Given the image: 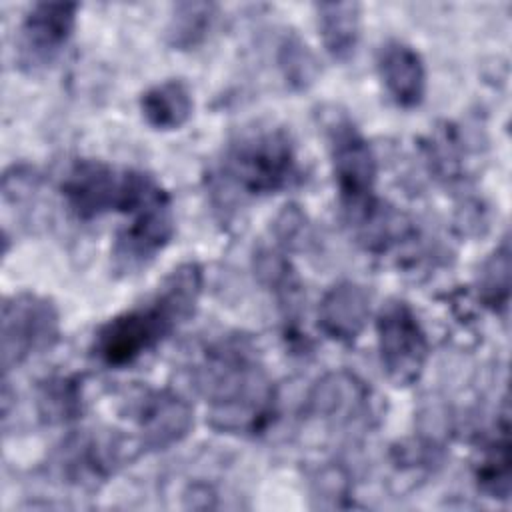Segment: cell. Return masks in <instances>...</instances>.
Segmentation results:
<instances>
[{"label":"cell","instance_id":"1","mask_svg":"<svg viewBox=\"0 0 512 512\" xmlns=\"http://www.w3.org/2000/svg\"><path fill=\"white\" fill-rule=\"evenodd\" d=\"M192 380L210 406L216 430L254 434L274 416V384L246 336H222L204 346L194 362Z\"/></svg>","mask_w":512,"mask_h":512},{"label":"cell","instance_id":"2","mask_svg":"<svg viewBox=\"0 0 512 512\" xmlns=\"http://www.w3.org/2000/svg\"><path fill=\"white\" fill-rule=\"evenodd\" d=\"M204 272L198 262H182L142 304H136L94 334L90 352L108 368H124L160 346L194 312L202 294Z\"/></svg>","mask_w":512,"mask_h":512},{"label":"cell","instance_id":"3","mask_svg":"<svg viewBox=\"0 0 512 512\" xmlns=\"http://www.w3.org/2000/svg\"><path fill=\"white\" fill-rule=\"evenodd\" d=\"M300 176L290 134L276 126H254L236 134L208 170L214 208L230 212L248 200L290 188Z\"/></svg>","mask_w":512,"mask_h":512},{"label":"cell","instance_id":"4","mask_svg":"<svg viewBox=\"0 0 512 512\" xmlns=\"http://www.w3.org/2000/svg\"><path fill=\"white\" fill-rule=\"evenodd\" d=\"M120 212L128 216V222L114 238V268L122 274H136L146 268L174 236L172 198L152 174L128 170L126 196Z\"/></svg>","mask_w":512,"mask_h":512},{"label":"cell","instance_id":"5","mask_svg":"<svg viewBox=\"0 0 512 512\" xmlns=\"http://www.w3.org/2000/svg\"><path fill=\"white\" fill-rule=\"evenodd\" d=\"M328 154L340 204L352 224L360 222L376 204L378 164L374 150L360 128L342 112L324 122Z\"/></svg>","mask_w":512,"mask_h":512},{"label":"cell","instance_id":"6","mask_svg":"<svg viewBox=\"0 0 512 512\" xmlns=\"http://www.w3.org/2000/svg\"><path fill=\"white\" fill-rule=\"evenodd\" d=\"M2 368L4 374L50 350L60 338V312L52 300L34 292H18L2 304Z\"/></svg>","mask_w":512,"mask_h":512},{"label":"cell","instance_id":"7","mask_svg":"<svg viewBox=\"0 0 512 512\" xmlns=\"http://www.w3.org/2000/svg\"><path fill=\"white\" fill-rule=\"evenodd\" d=\"M380 364L394 386L414 384L428 362V336L404 300H388L376 318Z\"/></svg>","mask_w":512,"mask_h":512},{"label":"cell","instance_id":"8","mask_svg":"<svg viewBox=\"0 0 512 512\" xmlns=\"http://www.w3.org/2000/svg\"><path fill=\"white\" fill-rule=\"evenodd\" d=\"M76 12L74 2H38L26 12L16 38L22 70L36 72L58 58L76 28Z\"/></svg>","mask_w":512,"mask_h":512},{"label":"cell","instance_id":"9","mask_svg":"<svg viewBox=\"0 0 512 512\" xmlns=\"http://www.w3.org/2000/svg\"><path fill=\"white\" fill-rule=\"evenodd\" d=\"M126 170H118L102 160H76L60 182L66 208L78 220H94L118 210L124 200Z\"/></svg>","mask_w":512,"mask_h":512},{"label":"cell","instance_id":"10","mask_svg":"<svg viewBox=\"0 0 512 512\" xmlns=\"http://www.w3.org/2000/svg\"><path fill=\"white\" fill-rule=\"evenodd\" d=\"M122 462V440L110 432H84L72 436L56 454V470L64 482L78 488H96L106 482Z\"/></svg>","mask_w":512,"mask_h":512},{"label":"cell","instance_id":"11","mask_svg":"<svg viewBox=\"0 0 512 512\" xmlns=\"http://www.w3.org/2000/svg\"><path fill=\"white\" fill-rule=\"evenodd\" d=\"M144 450H166L182 442L194 424L192 406L172 390H146L132 406Z\"/></svg>","mask_w":512,"mask_h":512},{"label":"cell","instance_id":"12","mask_svg":"<svg viewBox=\"0 0 512 512\" xmlns=\"http://www.w3.org/2000/svg\"><path fill=\"white\" fill-rule=\"evenodd\" d=\"M304 412L332 426H350L370 412V390L352 372H328L308 392Z\"/></svg>","mask_w":512,"mask_h":512},{"label":"cell","instance_id":"13","mask_svg":"<svg viewBox=\"0 0 512 512\" xmlns=\"http://www.w3.org/2000/svg\"><path fill=\"white\" fill-rule=\"evenodd\" d=\"M378 76L390 100L400 108H416L426 94L422 56L406 42L388 40L376 54Z\"/></svg>","mask_w":512,"mask_h":512},{"label":"cell","instance_id":"14","mask_svg":"<svg viewBox=\"0 0 512 512\" xmlns=\"http://www.w3.org/2000/svg\"><path fill=\"white\" fill-rule=\"evenodd\" d=\"M368 316L370 294L364 286L350 280L328 288L318 306L320 330L340 344H352L362 334Z\"/></svg>","mask_w":512,"mask_h":512},{"label":"cell","instance_id":"15","mask_svg":"<svg viewBox=\"0 0 512 512\" xmlns=\"http://www.w3.org/2000/svg\"><path fill=\"white\" fill-rule=\"evenodd\" d=\"M316 20L330 58L350 60L360 40L362 6L358 2H322L316 4Z\"/></svg>","mask_w":512,"mask_h":512},{"label":"cell","instance_id":"16","mask_svg":"<svg viewBox=\"0 0 512 512\" xmlns=\"http://www.w3.org/2000/svg\"><path fill=\"white\" fill-rule=\"evenodd\" d=\"M144 120L156 130H178L194 110L192 92L186 82L172 78L150 86L140 98Z\"/></svg>","mask_w":512,"mask_h":512},{"label":"cell","instance_id":"17","mask_svg":"<svg viewBox=\"0 0 512 512\" xmlns=\"http://www.w3.org/2000/svg\"><path fill=\"white\" fill-rule=\"evenodd\" d=\"M218 20V4L212 2H180L172 8L166 38L176 50L200 46Z\"/></svg>","mask_w":512,"mask_h":512},{"label":"cell","instance_id":"18","mask_svg":"<svg viewBox=\"0 0 512 512\" xmlns=\"http://www.w3.org/2000/svg\"><path fill=\"white\" fill-rule=\"evenodd\" d=\"M474 478L478 488L490 498H508L510 494V442H508V418H502V424L494 438L482 448L480 460L474 468Z\"/></svg>","mask_w":512,"mask_h":512},{"label":"cell","instance_id":"19","mask_svg":"<svg viewBox=\"0 0 512 512\" xmlns=\"http://www.w3.org/2000/svg\"><path fill=\"white\" fill-rule=\"evenodd\" d=\"M254 274L264 288H268L286 312H292L300 304L302 284L290 264L274 248H260L254 254Z\"/></svg>","mask_w":512,"mask_h":512},{"label":"cell","instance_id":"20","mask_svg":"<svg viewBox=\"0 0 512 512\" xmlns=\"http://www.w3.org/2000/svg\"><path fill=\"white\" fill-rule=\"evenodd\" d=\"M82 412L80 382L72 376H54L38 388V414L48 424H66Z\"/></svg>","mask_w":512,"mask_h":512},{"label":"cell","instance_id":"21","mask_svg":"<svg viewBox=\"0 0 512 512\" xmlns=\"http://www.w3.org/2000/svg\"><path fill=\"white\" fill-rule=\"evenodd\" d=\"M478 292L482 302L494 312H504L510 298V248L508 240L484 260L478 276Z\"/></svg>","mask_w":512,"mask_h":512},{"label":"cell","instance_id":"22","mask_svg":"<svg viewBox=\"0 0 512 512\" xmlns=\"http://www.w3.org/2000/svg\"><path fill=\"white\" fill-rule=\"evenodd\" d=\"M278 68L294 90L308 88L318 76L316 56L294 32L284 34L278 44Z\"/></svg>","mask_w":512,"mask_h":512},{"label":"cell","instance_id":"23","mask_svg":"<svg viewBox=\"0 0 512 512\" xmlns=\"http://www.w3.org/2000/svg\"><path fill=\"white\" fill-rule=\"evenodd\" d=\"M274 234H276L278 242L286 248H292L298 242H302L300 238L306 236V216H304V212L294 204L284 206V210L278 214V218L274 222Z\"/></svg>","mask_w":512,"mask_h":512}]
</instances>
